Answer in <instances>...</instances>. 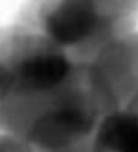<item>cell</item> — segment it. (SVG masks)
<instances>
[{
  "label": "cell",
  "mask_w": 138,
  "mask_h": 152,
  "mask_svg": "<svg viewBox=\"0 0 138 152\" xmlns=\"http://www.w3.org/2000/svg\"><path fill=\"white\" fill-rule=\"evenodd\" d=\"M98 122L89 101L66 89L48 101L30 107V112L11 133L23 136L36 151L60 152L75 148L93 134Z\"/></svg>",
  "instance_id": "cell-3"
},
{
  "label": "cell",
  "mask_w": 138,
  "mask_h": 152,
  "mask_svg": "<svg viewBox=\"0 0 138 152\" xmlns=\"http://www.w3.org/2000/svg\"><path fill=\"white\" fill-rule=\"evenodd\" d=\"M0 152H36V149L17 133H0Z\"/></svg>",
  "instance_id": "cell-5"
},
{
  "label": "cell",
  "mask_w": 138,
  "mask_h": 152,
  "mask_svg": "<svg viewBox=\"0 0 138 152\" xmlns=\"http://www.w3.org/2000/svg\"><path fill=\"white\" fill-rule=\"evenodd\" d=\"M123 8L126 0H41L36 32L68 53L108 38L125 17Z\"/></svg>",
  "instance_id": "cell-2"
},
{
  "label": "cell",
  "mask_w": 138,
  "mask_h": 152,
  "mask_svg": "<svg viewBox=\"0 0 138 152\" xmlns=\"http://www.w3.org/2000/svg\"><path fill=\"white\" fill-rule=\"evenodd\" d=\"M93 152H138V110L119 108L104 116L93 131Z\"/></svg>",
  "instance_id": "cell-4"
},
{
  "label": "cell",
  "mask_w": 138,
  "mask_h": 152,
  "mask_svg": "<svg viewBox=\"0 0 138 152\" xmlns=\"http://www.w3.org/2000/svg\"><path fill=\"white\" fill-rule=\"evenodd\" d=\"M9 78V95L0 110L27 108L68 89L74 63L68 53L36 30L14 35L0 56Z\"/></svg>",
  "instance_id": "cell-1"
}]
</instances>
